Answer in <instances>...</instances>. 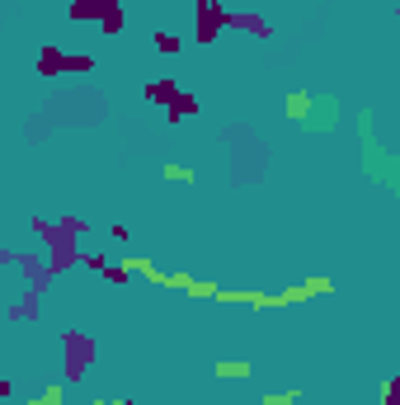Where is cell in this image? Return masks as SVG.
Listing matches in <instances>:
<instances>
[{"label": "cell", "instance_id": "1", "mask_svg": "<svg viewBox=\"0 0 400 405\" xmlns=\"http://www.w3.org/2000/svg\"><path fill=\"white\" fill-rule=\"evenodd\" d=\"M62 66H66V52H62V48H43L38 76H62Z\"/></svg>", "mask_w": 400, "mask_h": 405}, {"label": "cell", "instance_id": "2", "mask_svg": "<svg viewBox=\"0 0 400 405\" xmlns=\"http://www.w3.org/2000/svg\"><path fill=\"white\" fill-rule=\"evenodd\" d=\"M174 94H179L174 80H151V85H146V99H151V104H170Z\"/></svg>", "mask_w": 400, "mask_h": 405}, {"label": "cell", "instance_id": "3", "mask_svg": "<svg viewBox=\"0 0 400 405\" xmlns=\"http://www.w3.org/2000/svg\"><path fill=\"white\" fill-rule=\"evenodd\" d=\"M71 19H76V24L99 19V0H71Z\"/></svg>", "mask_w": 400, "mask_h": 405}, {"label": "cell", "instance_id": "4", "mask_svg": "<svg viewBox=\"0 0 400 405\" xmlns=\"http://www.w3.org/2000/svg\"><path fill=\"white\" fill-rule=\"evenodd\" d=\"M155 48H160V52H179V38H170V33H155Z\"/></svg>", "mask_w": 400, "mask_h": 405}]
</instances>
